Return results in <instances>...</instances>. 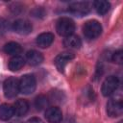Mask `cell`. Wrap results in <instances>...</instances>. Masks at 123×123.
<instances>
[{"label": "cell", "mask_w": 123, "mask_h": 123, "mask_svg": "<svg viewBox=\"0 0 123 123\" xmlns=\"http://www.w3.org/2000/svg\"><path fill=\"white\" fill-rule=\"evenodd\" d=\"M56 30L62 37H69L75 31V23L69 17H61L56 24Z\"/></svg>", "instance_id": "obj_1"}, {"label": "cell", "mask_w": 123, "mask_h": 123, "mask_svg": "<svg viewBox=\"0 0 123 123\" xmlns=\"http://www.w3.org/2000/svg\"><path fill=\"white\" fill-rule=\"evenodd\" d=\"M83 33L88 39L98 37L102 33V26L97 20H88L83 26Z\"/></svg>", "instance_id": "obj_2"}, {"label": "cell", "mask_w": 123, "mask_h": 123, "mask_svg": "<svg viewBox=\"0 0 123 123\" xmlns=\"http://www.w3.org/2000/svg\"><path fill=\"white\" fill-rule=\"evenodd\" d=\"M19 84V91L23 94H31L35 91L37 86V81L34 75L26 74L23 75L18 81Z\"/></svg>", "instance_id": "obj_3"}, {"label": "cell", "mask_w": 123, "mask_h": 123, "mask_svg": "<svg viewBox=\"0 0 123 123\" xmlns=\"http://www.w3.org/2000/svg\"><path fill=\"white\" fill-rule=\"evenodd\" d=\"M3 90H4V94L7 98H14L18 91H19V84H18V80L14 77H11L8 78L5 82H4V86H3Z\"/></svg>", "instance_id": "obj_4"}, {"label": "cell", "mask_w": 123, "mask_h": 123, "mask_svg": "<svg viewBox=\"0 0 123 123\" xmlns=\"http://www.w3.org/2000/svg\"><path fill=\"white\" fill-rule=\"evenodd\" d=\"M119 86V80L115 76H109L105 79V81L102 84L101 92L104 96H110L111 95L118 87Z\"/></svg>", "instance_id": "obj_5"}, {"label": "cell", "mask_w": 123, "mask_h": 123, "mask_svg": "<svg viewBox=\"0 0 123 123\" xmlns=\"http://www.w3.org/2000/svg\"><path fill=\"white\" fill-rule=\"evenodd\" d=\"M123 112V105L120 100L111 99L107 104V113L111 117H117Z\"/></svg>", "instance_id": "obj_6"}, {"label": "cell", "mask_w": 123, "mask_h": 123, "mask_svg": "<svg viewBox=\"0 0 123 123\" xmlns=\"http://www.w3.org/2000/svg\"><path fill=\"white\" fill-rule=\"evenodd\" d=\"M12 29L19 35H28L32 32V24L26 19H17L12 24Z\"/></svg>", "instance_id": "obj_7"}, {"label": "cell", "mask_w": 123, "mask_h": 123, "mask_svg": "<svg viewBox=\"0 0 123 123\" xmlns=\"http://www.w3.org/2000/svg\"><path fill=\"white\" fill-rule=\"evenodd\" d=\"M74 59V54L70 52H63L58 55L55 59V65L60 72H63L66 64Z\"/></svg>", "instance_id": "obj_8"}, {"label": "cell", "mask_w": 123, "mask_h": 123, "mask_svg": "<svg viewBox=\"0 0 123 123\" xmlns=\"http://www.w3.org/2000/svg\"><path fill=\"white\" fill-rule=\"evenodd\" d=\"M45 118L49 123H61L62 120V112L60 108L51 107L46 110Z\"/></svg>", "instance_id": "obj_9"}, {"label": "cell", "mask_w": 123, "mask_h": 123, "mask_svg": "<svg viewBox=\"0 0 123 123\" xmlns=\"http://www.w3.org/2000/svg\"><path fill=\"white\" fill-rule=\"evenodd\" d=\"M69 11L77 15H85L89 12V5L87 2H74L69 5Z\"/></svg>", "instance_id": "obj_10"}, {"label": "cell", "mask_w": 123, "mask_h": 123, "mask_svg": "<svg viewBox=\"0 0 123 123\" xmlns=\"http://www.w3.org/2000/svg\"><path fill=\"white\" fill-rule=\"evenodd\" d=\"M36 41H37V46H39L40 48H47L54 41V35L52 33H49V32L42 33V34L37 36Z\"/></svg>", "instance_id": "obj_11"}, {"label": "cell", "mask_w": 123, "mask_h": 123, "mask_svg": "<svg viewBox=\"0 0 123 123\" xmlns=\"http://www.w3.org/2000/svg\"><path fill=\"white\" fill-rule=\"evenodd\" d=\"M26 60L30 65L36 66L43 62V56L40 52L37 50H30L26 54Z\"/></svg>", "instance_id": "obj_12"}, {"label": "cell", "mask_w": 123, "mask_h": 123, "mask_svg": "<svg viewBox=\"0 0 123 123\" xmlns=\"http://www.w3.org/2000/svg\"><path fill=\"white\" fill-rule=\"evenodd\" d=\"M12 107H13L14 114L17 115V116H23V115H25L27 113L28 110H29V104L24 99L17 100Z\"/></svg>", "instance_id": "obj_13"}, {"label": "cell", "mask_w": 123, "mask_h": 123, "mask_svg": "<svg viewBox=\"0 0 123 123\" xmlns=\"http://www.w3.org/2000/svg\"><path fill=\"white\" fill-rule=\"evenodd\" d=\"M63 45L70 49H78L82 46V40L78 36L71 35L64 38Z\"/></svg>", "instance_id": "obj_14"}, {"label": "cell", "mask_w": 123, "mask_h": 123, "mask_svg": "<svg viewBox=\"0 0 123 123\" xmlns=\"http://www.w3.org/2000/svg\"><path fill=\"white\" fill-rule=\"evenodd\" d=\"M14 114L13 111V107L10 104H2L0 106V119L1 120H9L10 118L12 117Z\"/></svg>", "instance_id": "obj_15"}, {"label": "cell", "mask_w": 123, "mask_h": 123, "mask_svg": "<svg viewBox=\"0 0 123 123\" xmlns=\"http://www.w3.org/2000/svg\"><path fill=\"white\" fill-rule=\"evenodd\" d=\"M21 51H22V47L17 42L12 41V42L5 44V46H4V52L8 55L17 56L19 53H21Z\"/></svg>", "instance_id": "obj_16"}, {"label": "cell", "mask_w": 123, "mask_h": 123, "mask_svg": "<svg viewBox=\"0 0 123 123\" xmlns=\"http://www.w3.org/2000/svg\"><path fill=\"white\" fill-rule=\"evenodd\" d=\"M24 63L25 61L21 56H13L9 62V68L12 71H18L23 67Z\"/></svg>", "instance_id": "obj_17"}, {"label": "cell", "mask_w": 123, "mask_h": 123, "mask_svg": "<svg viewBox=\"0 0 123 123\" xmlns=\"http://www.w3.org/2000/svg\"><path fill=\"white\" fill-rule=\"evenodd\" d=\"M93 6H94V9L96 10V12L103 15L105 13H107L110 10V3L108 1H105V0H98V1H94L93 2Z\"/></svg>", "instance_id": "obj_18"}, {"label": "cell", "mask_w": 123, "mask_h": 123, "mask_svg": "<svg viewBox=\"0 0 123 123\" xmlns=\"http://www.w3.org/2000/svg\"><path fill=\"white\" fill-rule=\"evenodd\" d=\"M35 106H36L37 110H38V111L46 109L47 106H48V99H47V97L44 96V95L37 96L36 98V100H35Z\"/></svg>", "instance_id": "obj_19"}, {"label": "cell", "mask_w": 123, "mask_h": 123, "mask_svg": "<svg viewBox=\"0 0 123 123\" xmlns=\"http://www.w3.org/2000/svg\"><path fill=\"white\" fill-rule=\"evenodd\" d=\"M111 60H112L113 62L118 63V64H121V63H122V61H123V54H122V51H121V50H118V51L114 52V53L112 54Z\"/></svg>", "instance_id": "obj_20"}, {"label": "cell", "mask_w": 123, "mask_h": 123, "mask_svg": "<svg viewBox=\"0 0 123 123\" xmlns=\"http://www.w3.org/2000/svg\"><path fill=\"white\" fill-rule=\"evenodd\" d=\"M26 123H43V121L38 117H32Z\"/></svg>", "instance_id": "obj_21"}, {"label": "cell", "mask_w": 123, "mask_h": 123, "mask_svg": "<svg viewBox=\"0 0 123 123\" xmlns=\"http://www.w3.org/2000/svg\"><path fill=\"white\" fill-rule=\"evenodd\" d=\"M12 123H22V122H20V121H12Z\"/></svg>", "instance_id": "obj_22"}, {"label": "cell", "mask_w": 123, "mask_h": 123, "mask_svg": "<svg viewBox=\"0 0 123 123\" xmlns=\"http://www.w3.org/2000/svg\"><path fill=\"white\" fill-rule=\"evenodd\" d=\"M118 123H123V121H120V122H118Z\"/></svg>", "instance_id": "obj_23"}]
</instances>
